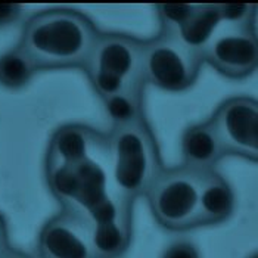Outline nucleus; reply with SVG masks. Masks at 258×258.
<instances>
[{
	"instance_id": "f257e3e1",
	"label": "nucleus",
	"mask_w": 258,
	"mask_h": 258,
	"mask_svg": "<svg viewBox=\"0 0 258 258\" xmlns=\"http://www.w3.org/2000/svg\"><path fill=\"white\" fill-rule=\"evenodd\" d=\"M100 31L84 14L55 8L34 14L25 21L20 46L39 71L84 70Z\"/></svg>"
},
{
	"instance_id": "f03ea898",
	"label": "nucleus",
	"mask_w": 258,
	"mask_h": 258,
	"mask_svg": "<svg viewBox=\"0 0 258 258\" xmlns=\"http://www.w3.org/2000/svg\"><path fill=\"white\" fill-rule=\"evenodd\" d=\"M108 151L112 154L119 198L133 204L135 199L145 197L164 168L158 143L146 118L112 127L108 135Z\"/></svg>"
},
{
	"instance_id": "7ed1b4c3",
	"label": "nucleus",
	"mask_w": 258,
	"mask_h": 258,
	"mask_svg": "<svg viewBox=\"0 0 258 258\" xmlns=\"http://www.w3.org/2000/svg\"><path fill=\"white\" fill-rule=\"evenodd\" d=\"M145 40L122 33H102L92 50L84 71L100 99L119 90L146 86L143 80Z\"/></svg>"
},
{
	"instance_id": "20e7f679",
	"label": "nucleus",
	"mask_w": 258,
	"mask_h": 258,
	"mask_svg": "<svg viewBox=\"0 0 258 258\" xmlns=\"http://www.w3.org/2000/svg\"><path fill=\"white\" fill-rule=\"evenodd\" d=\"M199 180V174L183 165L161 170L145 194L151 213L159 226L171 232L197 227Z\"/></svg>"
},
{
	"instance_id": "39448f33",
	"label": "nucleus",
	"mask_w": 258,
	"mask_h": 258,
	"mask_svg": "<svg viewBox=\"0 0 258 258\" xmlns=\"http://www.w3.org/2000/svg\"><path fill=\"white\" fill-rule=\"evenodd\" d=\"M204 67L202 53L183 46L173 36L159 31L143 44V80L161 90L180 93L194 86Z\"/></svg>"
},
{
	"instance_id": "423d86ee",
	"label": "nucleus",
	"mask_w": 258,
	"mask_h": 258,
	"mask_svg": "<svg viewBox=\"0 0 258 258\" xmlns=\"http://www.w3.org/2000/svg\"><path fill=\"white\" fill-rule=\"evenodd\" d=\"M46 181L62 208L77 210L84 216L108 197L106 174L93 158L46 167Z\"/></svg>"
},
{
	"instance_id": "0eeeda50",
	"label": "nucleus",
	"mask_w": 258,
	"mask_h": 258,
	"mask_svg": "<svg viewBox=\"0 0 258 258\" xmlns=\"http://www.w3.org/2000/svg\"><path fill=\"white\" fill-rule=\"evenodd\" d=\"M226 155L258 161V102L249 96L223 100L210 117Z\"/></svg>"
},
{
	"instance_id": "6e6552de",
	"label": "nucleus",
	"mask_w": 258,
	"mask_h": 258,
	"mask_svg": "<svg viewBox=\"0 0 258 258\" xmlns=\"http://www.w3.org/2000/svg\"><path fill=\"white\" fill-rule=\"evenodd\" d=\"M204 63L211 65L221 76L242 80L257 70L258 41L255 25H226L213 36L202 52Z\"/></svg>"
},
{
	"instance_id": "1a4fd4ad",
	"label": "nucleus",
	"mask_w": 258,
	"mask_h": 258,
	"mask_svg": "<svg viewBox=\"0 0 258 258\" xmlns=\"http://www.w3.org/2000/svg\"><path fill=\"white\" fill-rule=\"evenodd\" d=\"M37 252L40 258H98L90 220L81 211L62 208L40 230Z\"/></svg>"
},
{
	"instance_id": "9d476101",
	"label": "nucleus",
	"mask_w": 258,
	"mask_h": 258,
	"mask_svg": "<svg viewBox=\"0 0 258 258\" xmlns=\"http://www.w3.org/2000/svg\"><path fill=\"white\" fill-rule=\"evenodd\" d=\"M95 151H108V136L83 124L59 127L49 140L44 167L79 164Z\"/></svg>"
},
{
	"instance_id": "9b49d317",
	"label": "nucleus",
	"mask_w": 258,
	"mask_h": 258,
	"mask_svg": "<svg viewBox=\"0 0 258 258\" xmlns=\"http://www.w3.org/2000/svg\"><path fill=\"white\" fill-rule=\"evenodd\" d=\"M226 157L219 135L211 122H202L187 127L181 136V164L195 174H207L216 171V167Z\"/></svg>"
},
{
	"instance_id": "f8f14e48",
	"label": "nucleus",
	"mask_w": 258,
	"mask_h": 258,
	"mask_svg": "<svg viewBox=\"0 0 258 258\" xmlns=\"http://www.w3.org/2000/svg\"><path fill=\"white\" fill-rule=\"evenodd\" d=\"M235 210V194L230 184L217 171L201 176L198 192L197 227L220 224Z\"/></svg>"
},
{
	"instance_id": "ddd939ff",
	"label": "nucleus",
	"mask_w": 258,
	"mask_h": 258,
	"mask_svg": "<svg viewBox=\"0 0 258 258\" xmlns=\"http://www.w3.org/2000/svg\"><path fill=\"white\" fill-rule=\"evenodd\" d=\"M221 18L216 5H198L195 14L186 21L180 28L171 33H165L179 40L187 49L202 53L219 30Z\"/></svg>"
},
{
	"instance_id": "4468645a",
	"label": "nucleus",
	"mask_w": 258,
	"mask_h": 258,
	"mask_svg": "<svg viewBox=\"0 0 258 258\" xmlns=\"http://www.w3.org/2000/svg\"><path fill=\"white\" fill-rule=\"evenodd\" d=\"M132 214L92 224V243L98 258H118L130 245Z\"/></svg>"
},
{
	"instance_id": "2eb2a0df",
	"label": "nucleus",
	"mask_w": 258,
	"mask_h": 258,
	"mask_svg": "<svg viewBox=\"0 0 258 258\" xmlns=\"http://www.w3.org/2000/svg\"><path fill=\"white\" fill-rule=\"evenodd\" d=\"M143 92L145 86H133L103 99L106 115L112 121V127L125 125L143 118Z\"/></svg>"
},
{
	"instance_id": "dca6fc26",
	"label": "nucleus",
	"mask_w": 258,
	"mask_h": 258,
	"mask_svg": "<svg viewBox=\"0 0 258 258\" xmlns=\"http://www.w3.org/2000/svg\"><path fill=\"white\" fill-rule=\"evenodd\" d=\"M31 58L17 44L14 49L0 55V86L9 90L24 89L37 73Z\"/></svg>"
},
{
	"instance_id": "f3484780",
	"label": "nucleus",
	"mask_w": 258,
	"mask_h": 258,
	"mask_svg": "<svg viewBox=\"0 0 258 258\" xmlns=\"http://www.w3.org/2000/svg\"><path fill=\"white\" fill-rule=\"evenodd\" d=\"M198 5H183V3L155 5V12L161 25L159 31H165V33L176 31L195 14Z\"/></svg>"
},
{
	"instance_id": "a211bd4d",
	"label": "nucleus",
	"mask_w": 258,
	"mask_h": 258,
	"mask_svg": "<svg viewBox=\"0 0 258 258\" xmlns=\"http://www.w3.org/2000/svg\"><path fill=\"white\" fill-rule=\"evenodd\" d=\"M221 18V24L226 25H255L257 6L255 5H242V3H226L216 5Z\"/></svg>"
},
{
	"instance_id": "6ab92c4d",
	"label": "nucleus",
	"mask_w": 258,
	"mask_h": 258,
	"mask_svg": "<svg viewBox=\"0 0 258 258\" xmlns=\"http://www.w3.org/2000/svg\"><path fill=\"white\" fill-rule=\"evenodd\" d=\"M162 258H201V255L195 245L186 240H179V242L171 243L164 251Z\"/></svg>"
},
{
	"instance_id": "aec40b11",
	"label": "nucleus",
	"mask_w": 258,
	"mask_h": 258,
	"mask_svg": "<svg viewBox=\"0 0 258 258\" xmlns=\"http://www.w3.org/2000/svg\"><path fill=\"white\" fill-rule=\"evenodd\" d=\"M22 8L14 3H0V28L15 24L21 18Z\"/></svg>"
},
{
	"instance_id": "412c9836",
	"label": "nucleus",
	"mask_w": 258,
	"mask_h": 258,
	"mask_svg": "<svg viewBox=\"0 0 258 258\" xmlns=\"http://www.w3.org/2000/svg\"><path fill=\"white\" fill-rule=\"evenodd\" d=\"M0 258H33V257H31L30 254L24 252V251H20V249H17V248L11 246V243H9V245H6V246L3 248V251L0 252Z\"/></svg>"
},
{
	"instance_id": "4be33fe9",
	"label": "nucleus",
	"mask_w": 258,
	"mask_h": 258,
	"mask_svg": "<svg viewBox=\"0 0 258 258\" xmlns=\"http://www.w3.org/2000/svg\"><path fill=\"white\" fill-rule=\"evenodd\" d=\"M0 240H8V227L5 217L0 214Z\"/></svg>"
},
{
	"instance_id": "5701e85b",
	"label": "nucleus",
	"mask_w": 258,
	"mask_h": 258,
	"mask_svg": "<svg viewBox=\"0 0 258 258\" xmlns=\"http://www.w3.org/2000/svg\"><path fill=\"white\" fill-rule=\"evenodd\" d=\"M6 245H9V240H0V252L3 251V248H5Z\"/></svg>"
},
{
	"instance_id": "b1692460",
	"label": "nucleus",
	"mask_w": 258,
	"mask_h": 258,
	"mask_svg": "<svg viewBox=\"0 0 258 258\" xmlns=\"http://www.w3.org/2000/svg\"><path fill=\"white\" fill-rule=\"evenodd\" d=\"M249 258H257V255H255V254H254V255H251V257Z\"/></svg>"
}]
</instances>
